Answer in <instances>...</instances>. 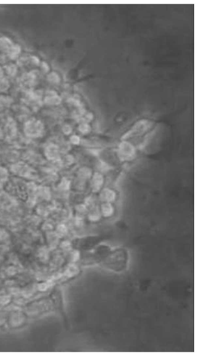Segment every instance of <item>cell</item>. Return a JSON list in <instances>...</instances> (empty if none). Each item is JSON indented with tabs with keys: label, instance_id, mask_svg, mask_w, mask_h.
I'll return each instance as SVG.
<instances>
[{
	"label": "cell",
	"instance_id": "obj_1",
	"mask_svg": "<svg viewBox=\"0 0 198 356\" xmlns=\"http://www.w3.org/2000/svg\"><path fill=\"white\" fill-rule=\"evenodd\" d=\"M153 126L151 121L147 119L139 120L123 136V139L139 136L150 130Z\"/></svg>",
	"mask_w": 198,
	"mask_h": 356
},
{
	"label": "cell",
	"instance_id": "obj_2",
	"mask_svg": "<svg viewBox=\"0 0 198 356\" xmlns=\"http://www.w3.org/2000/svg\"><path fill=\"white\" fill-rule=\"evenodd\" d=\"M119 154L121 159L124 160H130L134 157L136 150L131 144L123 141L119 146Z\"/></svg>",
	"mask_w": 198,
	"mask_h": 356
},
{
	"label": "cell",
	"instance_id": "obj_3",
	"mask_svg": "<svg viewBox=\"0 0 198 356\" xmlns=\"http://www.w3.org/2000/svg\"><path fill=\"white\" fill-rule=\"evenodd\" d=\"M43 129L42 124L39 121H31L27 124V133L32 136H38L41 134Z\"/></svg>",
	"mask_w": 198,
	"mask_h": 356
},
{
	"label": "cell",
	"instance_id": "obj_4",
	"mask_svg": "<svg viewBox=\"0 0 198 356\" xmlns=\"http://www.w3.org/2000/svg\"><path fill=\"white\" fill-rule=\"evenodd\" d=\"M59 149L58 146L54 144H51L48 146L46 149L45 154L47 157L51 160H55L59 157Z\"/></svg>",
	"mask_w": 198,
	"mask_h": 356
},
{
	"label": "cell",
	"instance_id": "obj_5",
	"mask_svg": "<svg viewBox=\"0 0 198 356\" xmlns=\"http://www.w3.org/2000/svg\"><path fill=\"white\" fill-rule=\"evenodd\" d=\"M14 43L9 38L5 37H0V50L7 53Z\"/></svg>",
	"mask_w": 198,
	"mask_h": 356
},
{
	"label": "cell",
	"instance_id": "obj_6",
	"mask_svg": "<svg viewBox=\"0 0 198 356\" xmlns=\"http://www.w3.org/2000/svg\"><path fill=\"white\" fill-rule=\"evenodd\" d=\"M49 96L46 97L45 101L49 105H58L61 103V98L54 91H50Z\"/></svg>",
	"mask_w": 198,
	"mask_h": 356
},
{
	"label": "cell",
	"instance_id": "obj_7",
	"mask_svg": "<svg viewBox=\"0 0 198 356\" xmlns=\"http://www.w3.org/2000/svg\"><path fill=\"white\" fill-rule=\"evenodd\" d=\"M103 177L101 175L96 173L94 176L92 181V188L94 191H97L101 188L103 183Z\"/></svg>",
	"mask_w": 198,
	"mask_h": 356
},
{
	"label": "cell",
	"instance_id": "obj_8",
	"mask_svg": "<svg viewBox=\"0 0 198 356\" xmlns=\"http://www.w3.org/2000/svg\"><path fill=\"white\" fill-rule=\"evenodd\" d=\"M21 52V48L19 45L14 44L7 53L9 58L12 60H15L18 58Z\"/></svg>",
	"mask_w": 198,
	"mask_h": 356
},
{
	"label": "cell",
	"instance_id": "obj_9",
	"mask_svg": "<svg viewBox=\"0 0 198 356\" xmlns=\"http://www.w3.org/2000/svg\"><path fill=\"white\" fill-rule=\"evenodd\" d=\"M101 196L102 199L108 202L113 201L115 198V192L109 189H104L101 192Z\"/></svg>",
	"mask_w": 198,
	"mask_h": 356
},
{
	"label": "cell",
	"instance_id": "obj_10",
	"mask_svg": "<svg viewBox=\"0 0 198 356\" xmlns=\"http://www.w3.org/2000/svg\"><path fill=\"white\" fill-rule=\"evenodd\" d=\"M102 212L104 216H110L114 212V209L109 203H106L102 206Z\"/></svg>",
	"mask_w": 198,
	"mask_h": 356
},
{
	"label": "cell",
	"instance_id": "obj_11",
	"mask_svg": "<svg viewBox=\"0 0 198 356\" xmlns=\"http://www.w3.org/2000/svg\"><path fill=\"white\" fill-rule=\"evenodd\" d=\"M48 80L50 82L54 84H58L60 82V77L58 73L52 72L48 75Z\"/></svg>",
	"mask_w": 198,
	"mask_h": 356
},
{
	"label": "cell",
	"instance_id": "obj_12",
	"mask_svg": "<svg viewBox=\"0 0 198 356\" xmlns=\"http://www.w3.org/2000/svg\"><path fill=\"white\" fill-rule=\"evenodd\" d=\"M5 69L9 75L13 76L15 75L17 72V67L15 65L10 64L5 66Z\"/></svg>",
	"mask_w": 198,
	"mask_h": 356
},
{
	"label": "cell",
	"instance_id": "obj_13",
	"mask_svg": "<svg viewBox=\"0 0 198 356\" xmlns=\"http://www.w3.org/2000/svg\"><path fill=\"white\" fill-rule=\"evenodd\" d=\"M79 130L83 134H87L90 131L91 128L86 123H83L80 125Z\"/></svg>",
	"mask_w": 198,
	"mask_h": 356
},
{
	"label": "cell",
	"instance_id": "obj_14",
	"mask_svg": "<svg viewBox=\"0 0 198 356\" xmlns=\"http://www.w3.org/2000/svg\"><path fill=\"white\" fill-rule=\"evenodd\" d=\"M91 172L88 168L82 169L79 172V175L80 177L83 178H89L91 175Z\"/></svg>",
	"mask_w": 198,
	"mask_h": 356
},
{
	"label": "cell",
	"instance_id": "obj_15",
	"mask_svg": "<svg viewBox=\"0 0 198 356\" xmlns=\"http://www.w3.org/2000/svg\"><path fill=\"white\" fill-rule=\"evenodd\" d=\"M99 213L98 210L95 209L92 210L90 215V218L91 220H98L99 218Z\"/></svg>",
	"mask_w": 198,
	"mask_h": 356
},
{
	"label": "cell",
	"instance_id": "obj_16",
	"mask_svg": "<svg viewBox=\"0 0 198 356\" xmlns=\"http://www.w3.org/2000/svg\"><path fill=\"white\" fill-rule=\"evenodd\" d=\"M30 61V56H24L18 59L17 63L19 66H23Z\"/></svg>",
	"mask_w": 198,
	"mask_h": 356
},
{
	"label": "cell",
	"instance_id": "obj_17",
	"mask_svg": "<svg viewBox=\"0 0 198 356\" xmlns=\"http://www.w3.org/2000/svg\"><path fill=\"white\" fill-rule=\"evenodd\" d=\"M8 86V82L6 79H0V90H5Z\"/></svg>",
	"mask_w": 198,
	"mask_h": 356
},
{
	"label": "cell",
	"instance_id": "obj_18",
	"mask_svg": "<svg viewBox=\"0 0 198 356\" xmlns=\"http://www.w3.org/2000/svg\"><path fill=\"white\" fill-rule=\"evenodd\" d=\"M30 61L33 64L36 65H39L40 63L39 59L35 56H30Z\"/></svg>",
	"mask_w": 198,
	"mask_h": 356
},
{
	"label": "cell",
	"instance_id": "obj_19",
	"mask_svg": "<svg viewBox=\"0 0 198 356\" xmlns=\"http://www.w3.org/2000/svg\"><path fill=\"white\" fill-rule=\"evenodd\" d=\"M41 66L43 72L45 73H47L50 70V67L47 63L45 61H42L41 63Z\"/></svg>",
	"mask_w": 198,
	"mask_h": 356
},
{
	"label": "cell",
	"instance_id": "obj_20",
	"mask_svg": "<svg viewBox=\"0 0 198 356\" xmlns=\"http://www.w3.org/2000/svg\"><path fill=\"white\" fill-rule=\"evenodd\" d=\"M71 142L75 144H78L80 141L79 138L76 135H73L71 138Z\"/></svg>",
	"mask_w": 198,
	"mask_h": 356
},
{
	"label": "cell",
	"instance_id": "obj_21",
	"mask_svg": "<svg viewBox=\"0 0 198 356\" xmlns=\"http://www.w3.org/2000/svg\"><path fill=\"white\" fill-rule=\"evenodd\" d=\"M63 131L65 134H70L72 131V129L68 125H66L63 128Z\"/></svg>",
	"mask_w": 198,
	"mask_h": 356
},
{
	"label": "cell",
	"instance_id": "obj_22",
	"mask_svg": "<svg viewBox=\"0 0 198 356\" xmlns=\"http://www.w3.org/2000/svg\"><path fill=\"white\" fill-rule=\"evenodd\" d=\"M58 230L59 233H61V234H65L67 231V228L64 225H61L58 227Z\"/></svg>",
	"mask_w": 198,
	"mask_h": 356
},
{
	"label": "cell",
	"instance_id": "obj_23",
	"mask_svg": "<svg viewBox=\"0 0 198 356\" xmlns=\"http://www.w3.org/2000/svg\"><path fill=\"white\" fill-rule=\"evenodd\" d=\"M69 185V184L68 182L66 181V180H64L62 182L61 184L60 185L61 187V188H62L63 189H67V188H68Z\"/></svg>",
	"mask_w": 198,
	"mask_h": 356
},
{
	"label": "cell",
	"instance_id": "obj_24",
	"mask_svg": "<svg viewBox=\"0 0 198 356\" xmlns=\"http://www.w3.org/2000/svg\"><path fill=\"white\" fill-rule=\"evenodd\" d=\"M7 235L5 232L3 231L0 228V239H3V238H5L6 237Z\"/></svg>",
	"mask_w": 198,
	"mask_h": 356
},
{
	"label": "cell",
	"instance_id": "obj_25",
	"mask_svg": "<svg viewBox=\"0 0 198 356\" xmlns=\"http://www.w3.org/2000/svg\"><path fill=\"white\" fill-rule=\"evenodd\" d=\"M78 210L80 212H84L86 210V207L84 206H79L77 207Z\"/></svg>",
	"mask_w": 198,
	"mask_h": 356
},
{
	"label": "cell",
	"instance_id": "obj_26",
	"mask_svg": "<svg viewBox=\"0 0 198 356\" xmlns=\"http://www.w3.org/2000/svg\"><path fill=\"white\" fill-rule=\"evenodd\" d=\"M73 260H74V261H76V260H77L78 258V257H79L78 253L77 252H75L74 253V254H73Z\"/></svg>",
	"mask_w": 198,
	"mask_h": 356
},
{
	"label": "cell",
	"instance_id": "obj_27",
	"mask_svg": "<svg viewBox=\"0 0 198 356\" xmlns=\"http://www.w3.org/2000/svg\"><path fill=\"white\" fill-rule=\"evenodd\" d=\"M62 245L63 248L66 249H68L69 247L70 246L69 243L67 242H65V243H63V244Z\"/></svg>",
	"mask_w": 198,
	"mask_h": 356
},
{
	"label": "cell",
	"instance_id": "obj_28",
	"mask_svg": "<svg viewBox=\"0 0 198 356\" xmlns=\"http://www.w3.org/2000/svg\"><path fill=\"white\" fill-rule=\"evenodd\" d=\"M3 75V72L2 69L0 67V79H2Z\"/></svg>",
	"mask_w": 198,
	"mask_h": 356
}]
</instances>
